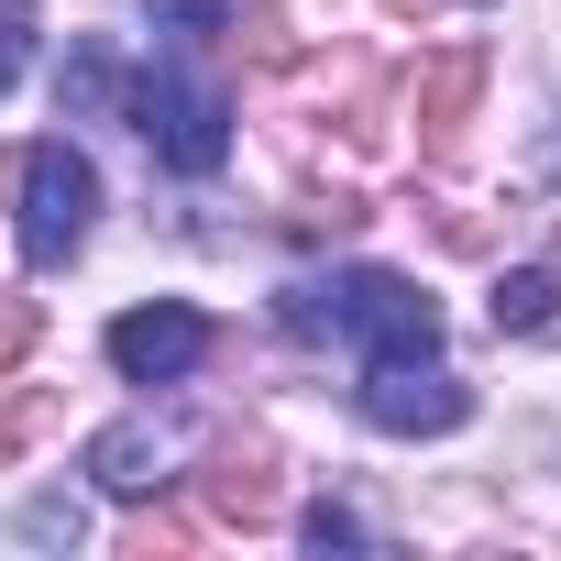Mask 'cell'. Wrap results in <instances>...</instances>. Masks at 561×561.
Instances as JSON below:
<instances>
[{"instance_id":"5","label":"cell","mask_w":561,"mask_h":561,"mask_svg":"<svg viewBox=\"0 0 561 561\" xmlns=\"http://www.w3.org/2000/svg\"><path fill=\"white\" fill-rule=\"evenodd\" d=\"M111 364H122L133 386H176V375H198V364H209V320H198V309H176V298L122 309V320H111Z\"/></svg>"},{"instance_id":"7","label":"cell","mask_w":561,"mask_h":561,"mask_svg":"<svg viewBox=\"0 0 561 561\" xmlns=\"http://www.w3.org/2000/svg\"><path fill=\"white\" fill-rule=\"evenodd\" d=\"M550 320H561V253L495 287V331H550Z\"/></svg>"},{"instance_id":"4","label":"cell","mask_w":561,"mask_h":561,"mask_svg":"<svg viewBox=\"0 0 561 561\" xmlns=\"http://www.w3.org/2000/svg\"><path fill=\"white\" fill-rule=\"evenodd\" d=\"M364 419L397 430V440H440V430L473 419V397H462V375H440V353H375L364 364Z\"/></svg>"},{"instance_id":"2","label":"cell","mask_w":561,"mask_h":561,"mask_svg":"<svg viewBox=\"0 0 561 561\" xmlns=\"http://www.w3.org/2000/svg\"><path fill=\"white\" fill-rule=\"evenodd\" d=\"M133 133H144L176 176H209V165L231 154V100H220L209 78H187V67H144V78H133Z\"/></svg>"},{"instance_id":"1","label":"cell","mask_w":561,"mask_h":561,"mask_svg":"<svg viewBox=\"0 0 561 561\" xmlns=\"http://www.w3.org/2000/svg\"><path fill=\"white\" fill-rule=\"evenodd\" d=\"M298 331H353V342H375V353H440V309L408 287V275H342V287H309L298 309H287Z\"/></svg>"},{"instance_id":"3","label":"cell","mask_w":561,"mask_h":561,"mask_svg":"<svg viewBox=\"0 0 561 561\" xmlns=\"http://www.w3.org/2000/svg\"><path fill=\"white\" fill-rule=\"evenodd\" d=\"M89 209H100V176L78 144H34L23 154V253L34 264H67L89 242Z\"/></svg>"},{"instance_id":"8","label":"cell","mask_w":561,"mask_h":561,"mask_svg":"<svg viewBox=\"0 0 561 561\" xmlns=\"http://www.w3.org/2000/svg\"><path fill=\"white\" fill-rule=\"evenodd\" d=\"M23 56H34V12H23V0H0V89L23 78Z\"/></svg>"},{"instance_id":"6","label":"cell","mask_w":561,"mask_h":561,"mask_svg":"<svg viewBox=\"0 0 561 561\" xmlns=\"http://www.w3.org/2000/svg\"><path fill=\"white\" fill-rule=\"evenodd\" d=\"M89 473H100L111 495H154V484H165V440H154V430H111V440L89 451Z\"/></svg>"},{"instance_id":"9","label":"cell","mask_w":561,"mask_h":561,"mask_svg":"<svg viewBox=\"0 0 561 561\" xmlns=\"http://www.w3.org/2000/svg\"><path fill=\"white\" fill-rule=\"evenodd\" d=\"M23 342H34V309H0V364H12Z\"/></svg>"}]
</instances>
